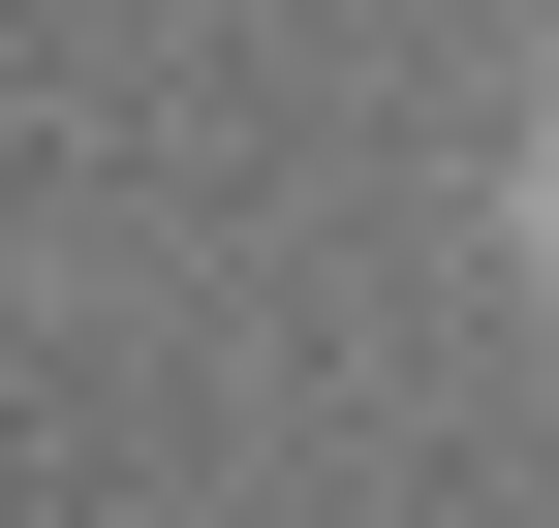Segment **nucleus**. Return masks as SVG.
Returning <instances> with one entry per match:
<instances>
[{
	"instance_id": "f257e3e1",
	"label": "nucleus",
	"mask_w": 559,
	"mask_h": 528,
	"mask_svg": "<svg viewBox=\"0 0 559 528\" xmlns=\"http://www.w3.org/2000/svg\"><path fill=\"white\" fill-rule=\"evenodd\" d=\"M498 218H528V280H559V94H528V187H498Z\"/></svg>"
}]
</instances>
